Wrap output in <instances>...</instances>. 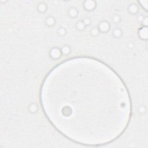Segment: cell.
Here are the masks:
<instances>
[{
	"label": "cell",
	"mask_w": 148,
	"mask_h": 148,
	"mask_svg": "<svg viewBox=\"0 0 148 148\" xmlns=\"http://www.w3.org/2000/svg\"><path fill=\"white\" fill-rule=\"evenodd\" d=\"M97 27L101 33H108L110 29V24L107 20H102L99 21Z\"/></svg>",
	"instance_id": "6da1fadb"
},
{
	"label": "cell",
	"mask_w": 148,
	"mask_h": 148,
	"mask_svg": "<svg viewBox=\"0 0 148 148\" xmlns=\"http://www.w3.org/2000/svg\"><path fill=\"white\" fill-rule=\"evenodd\" d=\"M49 56L53 60H58L62 56L60 48L56 46L53 47L50 49L49 51Z\"/></svg>",
	"instance_id": "7a4b0ae2"
},
{
	"label": "cell",
	"mask_w": 148,
	"mask_h": 148,
	"mask_svg": "<svg viewBox=\"0 0 148 148\" xmlns=\"http://www.w3.org/2000/svg\"><path fill=\"white\" fill-rule=\"evenodd\" d=\"M83 8L87 12H92L97 7V2L94 0H86L83 2Z\"/></svg>",
	"instance_id": "3957f363"
},
{
	"label": "cell",
	"mask_w": 148,
	"mask_h": 148,
	"mask_svg": "<svg viewBox=\"0 0 148 148\" xmlns=\"http://www.w3.org/2000/svg\"><path fill=\"white\" fill-rule=\"evenodd\" d=\"M139 6L134 3H131L127 6V11L131 15H136L139 12Z\"/></svg>",
	"instance_id": "277c9868"
},
{
	"label": "cell",
	"mask_w": 148,
	"mask_h": 148,
	"mask_svg": "<svg viewBox=\"0 0 148 148\" xmlns=\"http://www.w3.org/2000/svg\"><path fill=\"white\" fill-rule=\"evenodd\" d=\"M79 13V12L78 9L74 6L70 7L67 11V14L68 17L72 19L76 18L78 16Z\"/></svg>",
	"instance_id": "5b68a950"
},
{
	"label": "cell",
	"mask_w": 148,
	"mask_h": 148,
	"mask_svg": "<svg viewBox=\"0 0 148 148\" xmlns=\"http://www.w3.org/2000/svg\"><path fill=\"white\" fill-rule=\"evenodd\" d=\"M138 36L143 40H147L148 38L147 27H142L141 28H140L138 32Z\"/></svg>",
	"instance_id": "8992f818"
},
{
	"label": "cell",
	"mask_w": 148,
	"mask_h": 148,
	"mask_svg": "<svg viewBox=\"0 0 148 148\" xmlns=\"http://www.w3.org/2000/svg\"><path fill=\"white\" fill-rule=\"evenodd\" d=\"M56 24V19L52 16H48L45 19V24L49 28L54 27Z\"/></svg>",
	"instance_id": "52a82bcc"
},
{
	"label": "cell",
	"mask_w": 148,
	"mask_h": 148,
	"mask_svg": "<svg viewBox=\"0 0 148 148\" xmlns=\"http://www.w3.org/2000/svg\"><path fill=\"white\" fill-rule=\"evenodd\" d=\"M47 5L45 2H39L36 5V9L38 12L41 14H43L47 10Z\"/></svg>",
	"instance_id": "ba28073f"
},
{
	"label": "cell",
	"mask_w": 148,
	"mask_h": 148,
	"mask_svg": "<svg viewBox=\"0 0 148 148\" xmlns=\"http://www.w3.org/2000/svg\"><path fill=\"white\" fill-rule=\"evenodd\" d=\"M112 36L115 39H120L123 36V32L120 27H116L113 29L112 31Z\"/></svg>",
	"instance_id": "9c48e42d"
},
{
	"label": "cell",
	"mask_w": 148,
	"mask_h": 148,
	"mask_svg": "<svg viewBox=\"0 0 148 148\" xmlns=\"http://www.w3.org/2000/svg\"><path fill=\"white\" fill-rule=\"evenodd\" d=\"M27 109H28V111L29 112V113H30L32 114H36L38 112L39 107L36 103L31 102L28 105Z\"/></svg>",
	"instance_id": "30bf717a"
},
{
	"label": "cell",
	"mask_w": 148,
	"mask_h": 148,
	"mask_svg": "<svg viewBox=\"0 0 148 148\" xmlns=\"http://www.w3.org/2000/svg\"><path fill=\"white\" fill-rule=\"evenodd\" d=\"M60 50H61L62 56H67L69 55L72 52V48L68 45H63L60 48Z\"/></svg>",
	"instance_id": "8fae6325"
},
{
	"label": "cell",
	"mask_w": 148,
	"mask_h": 148,
	"mask_svg": "<svg viewBox=\"0 0 148 148\" xmlns=\"http://www.w3.org/2000/svg\"><path fill=\"white\" fill-rule=\"evenodd\" d=\"M75 28L76 29L80 32H82L83 31L85 30V29L86 28V25H84V24L83 23V22L82 21V20H77L76 23H75Z\"/></svg>",
	"instance_id": "7c38bea8"
},
{
	"label": "cell",
	"mask_w": 148,
	"mask_h": 148,
	"mask_svg": "<svg viewBox=\"0 0 148 148\" xmlns=\"http://www.w3.org/2000/svg\"><path fill=\"white\" fill-rule=\"evenodd\" d=\"M61 112H62V114L66 116V117H68L69 116H71L72 113V108L69 106H64L62 109V110H61Z\"/></svg>",
	"instance_id": "4fadbf2b"
},
{
	"label": "cell",
	"mask_w": 148,
	"mask_h": 148,
	"mask_svg": "<svg viewBox=\"0 0 148 148\" xmlns=\"http://www.w3.org/2000/svg\"><path fill=\"white\" fill-rule=\"evenodd\" d=\"M101 34L97 27H94L90 30V35L91 37H97Z\"/></svg>",
	"instance_id": "5bb4252c"
},
{
	"label": "cell",
	"mask_w": 148,
	"mask_h": 148,
	"mask_svg": "<svg viewBox=\"0 0 148 148\" xmlns=\"http://www.w3.org/2000/svg\"><path fill=\"white\" fill-rule=\"evenodd\" d=\"M67 31L65 28L63 27H60L57 30V34L60 37H64L66 35Z\"/></svg>",
	"instance_id": "9a60e30c"
},
{
	"label": "cell",
	"mask_w": 148,
	"mask_h": 148,
	"mask_svg": "<svg viewBox=\"0 0 148 148\" xmlns=\"http://www.w3.org/2000/svg\"><path fill=\"white\" fill-rule=\"evenodd\" d=\"M112 21L114 24H118L121 21V17L119 14H114L112 17Z\"/></svg>",
	"instance_id": "2e32d148"
},
{
	"label": "cell",
	"mask_w": 148,
	"mask_h": 148,
	"mask_svg": "<svg viewBox=\"0 0 148 148\" xmlns=\"http://www.w3.org/2000/svg\"><path fill=\"white\" fill-rule=\"evenodd\" d=\"M137 111L139 114L143 115L146 114V113L147 112V108L145 105H140L138 107Z\"/></svg>",
	"instance_id": "e0dca14e"
},
{
	"label": "cell",
	"mask_w": 148,
	"mask_h": 148,
	"mask_svg": "<svg viewBox=\"0 0 148 148\" xmlns=\"http://www.w3.org/2000/svg\"><path fill=\"white\" fill-rule=\"evenodd\" d=\"M82 20V21L83 22V23L84 24V25H86V27H89L90 25H91V24L92 23L91 19L88 17H86L83 18Z\"/></svg>",
	"instance_id": "ac0fdd59"
},
{
	"label": "cell",
	"mask_w": 148,
	"mask_h": 148,
	"mask_svg": "<svg viewBox=\"0 0 148 148\" xmlns=\"http://www.w3.org/2000/svg\"><path fill=\"white\" fill-rule=\"evenodd\" d=\"M147 17H145L142 20V26L147 27V24H148V20H147Z\"/></svg>",
	"instance_id": "d6986e66"
}]
</instances>
